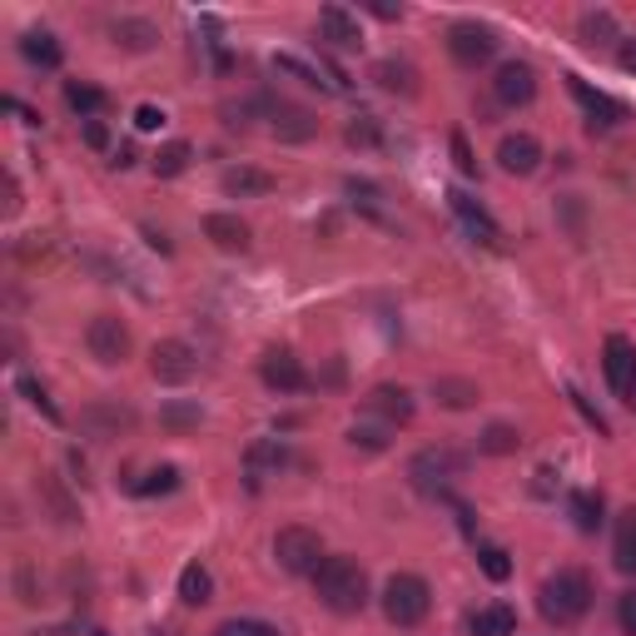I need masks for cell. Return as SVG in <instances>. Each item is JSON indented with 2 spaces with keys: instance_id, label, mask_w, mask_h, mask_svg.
Returning a JSON list of instances; mask_svg holds the SVG:
<instances>
[{
  "instance_id": "35",
  "label": "cell",
  "mask_w": 636,
  "mask_h": 636,
  "mask_svg": "<svg viewBox=\"0 0 636 636\" xmlns=\"http://www.w3.org/2000/svg\"><path fill=\"white\" fill-rule=\"evenodd\" d=\"M199 418H205L199 403H164V408H160V423H164V428H174V432L199 428Z\"/></svg>"
},
{
  "instance_id": "46",
  "label": "cell",
  "mask_w": 636,
  "mask_h": 636,
  "mask_svg": "<svg viewBox=\"0 0 636 636\" xmlns=\"http://www.w3.org/2000/svg\"><path fill=\"white\" fill-rule=\"evenodd\" d=\"M85 144H90V150H105V144H109V130L100 125V119H85Z\"/></svg>"
},
{
  "instance_id": "43",
  "label": "cell",
  "mask_w": 636,
  "mask_h": 636,
  "mask_svg": "<svg viewBox=\"0 0 636 636\" xmlns=\"http://www.w3.org/2000/svg\"><path fill=\"white\" fill-rule=\"evenodd\" d=\"M160 125H164V109L160 105H140V109H135V130L150 135V130H160Z\"/></svg>"
},
{
  "instance_id": "38",
  "label": "cell",
  "mask_w": 636,
  "mask_h": 636,
  "mask_svg": "<svg viewBox=\"0 0 636 636\" xmlns=\"http://www.w3.org/2000/svg\"><path fill=\"white\" fill-rule=\"evenodd\" d=\"M15 389L25 393V403H31L35 413H45V418H50V423H60V408H55V403H50V393H45L41 383H35V378H15Z\"/></svg>"
},
{
  "instance_id": "23",
  "label": "cell",
  "mask_w": 636,
  "mask_h": 636,
  "mask_svg": "<svg viewBox=\"0 0 636 636\" xmlns=\"http://www.w3.org/2000/svg\"><path fill=\"white\" fill-rule=\"evenodd\" d=\"M66 105L76 109L80 119H95L100 109L109 105V95L100 85H90V80H70V85H66Z\"/></svg>"
},
{
  "instance_id": "50",
  "label": "cell",
  "mask_w": 636,
  "mask_h": 636,
  "mask_svg": "<svg viewBox=\"0 0 636 636\" xmlns=\"http://www.w3.org/2000/svg\"><path fill=\"white\" fill-rule=\"evenodd\" d=\"M90 636H109V632H90Z\"/></svg>"
},
{
  "instance_id": "8",
  "label": "cell",
  "mask_w": 636,
  "mask_h": 636,
  "mask_svg": "<svg viewBox=\"0 0 636 636\" xmlns=\"http://www.w3.org/2000/svg\"><path fill=\"white\" fill-rule=\"evenodd\" d=\"M85 344L100 363H125V354H130V328L119 324L115 313H95L85 328Z\"/></svg>"
},
{
  "instance_id": "9",
  "label": "cell",
  "mask_w": 636,
  "mask_h": 636,
  "mask_svg": "<svg viewBox=\"0 0 636 636\" xmlns=\"http://www.w3.org/2000/svg\"><path fill=\"white\" fill-rule=\"evenodd\" d=\"M567 90H571V100H577V105L587 109V130H592V135H597V130H612V125H622V119H626V109L616 105L612 95L592 90L582 76H567Z\"/></svg>"
},
{
  "instance_id": "24",
  "label": "cell",
  "mask_w": 636,
  "mask_h": 636,
  "mask_svg": "<svg viewBox=\"0 0 636 636\" xmlns=\"http://www.w3.org/2000/svg\"><path fill=\"white\" fill-rule=\"evenodd\" d=\"M313 130H319V119H313L309 109H293V105L274 109V135H279V140H309Z\"/></svg>"
},
{
  "instance_id": "37",
  "label": "cell",
  "mask_w": 636,
  "mask_h": 636,
  "mask_svg": "<svg viewBox=\"0 0 636 636\" xmlns=\"http://www.w3.org/2000/svg\"><path fill=\"white\" fill-rule=\"evenodd\" d=\"M612 35H616L612 11H587V15H582V41H587V45H606Z\"/></svg>"
},
{
  "instance_id": "14",
  "label": "cell",
  "mask_w": 636,
  "mask_h": 636,
  "mask_svg": "<svg viewBox=\"0 0 636 636\" xmlns=\"http://www.w3.org/2000/svg\"><path fill=\"white\" fill-rule=\"evenodd\" d=\"M493 95L502 100V105H528V100L537 95V76H532V66L507 60V66L497 70V80H493Z\"/></svg>"
},
{
  "instance_id": "21",
  "label": "cell",
  "mask_w": 636,
  "mask_h": 636,
  "mask_svg": "<svg viewBox=\"0 0 636 636\" xmlns=\"http://www.w3.org/2000/svg\"><path fill=\"white\" fill-rule=\"evenodd\" d=\"M373 80L389 90V95H418V70H413L408 60H378Z\"/></svg>"
},
{
  "instance_id": "6",
  "label": "cell",
  "mask_w": 636,
  "mask_h": 636,
  "mask_svg": "<svg viewBox=\"0 0 636 636\" xmlns=\"http://www.w3.org/2000/svg\"><path fill=\"white\" fill-rule=\"evenodd\" d=\"M448 50H453L458 66L477 70V66H487V60L497 55V35L487 31V25H477V21H458L453 31H448Z\"/></svg>"
},
{
  "instance_id": "17",
  "label": "cell",
  "mask_w": 636,
  "mask_h": 636,
  "mask_svg": "<svg viewBox=\"0 0 636 636\" xmlns=\"http://www.w3.org/2000/svg\"><path fill=\"white\" fill-rule=\"evenodd\" d=\"M319 31H324L338 50H358V45H363V25H358V15H348L344 5H324V11H319Z\"/></svg>"
},
{
  "instance_id": "22",
  "label": "cell",
  "mask_w": 636,
  "mask_h": 636,
  "mask_svg": "<svg viewBox=\"0 0 636 636\" xmlns=\"http://www.w3.org/2000/svg\"><path fill=\"white\" fill-rule=\"evenodd\" d=\"M21 55L31 60V66L55 70V66H60V41H55L50 31H25L21 35Z\"/></svg>"
},
{
  "instance_id": "33",
  "label": "cell",
  "mask_w": 636,
  "mask_h": 636,
  "mask_svg": "<svg viewBox=\"0 0 636 636\" xmlns=\"http://www.w3.org/2000/svg\"><path fill=\"white\" fill-rule=\"evenodd\" d=\"M571 518H577V532H597V528H602V497H597V493H571Z\"/></svg>"
},
{
  "instance_id": "10",
  "label": "cell",
  "mask_w": 636,
  "mask_h": 636,
  "mask_svg": "<svg viewBox=\"0 0 636 636\" xmlns=\"http://www.w3.org/2000/svg\"><path fill=\"white\" fill-rule=\"evenodd\" d=\"M363 413L378 418L383 428H398V423L413 418V393L398 389V383H378V389L363 398Z\"/></svg>"
},
{
  "instance_id": "13",
  "label": "cell",
  "mask_w": 636,
  "mask_h": 636,
  "mask_svg": "<svg viewBox=\"0 0 636 636\" xmlns=\"http://www.w3.org/2000/svg\"><path fill=\"white\" fill-rule=\"evenodd\" d=\"M274 70L303 80V85H313V90H348V80L338 76L334 66H324V60L313 66V60H299V55H274Z\"/></svg>"
},
{
  "instance_id": "19",
  "label": "cell",
  "mask_w": 636,
  "mask_h": 636,
  "mask_svg": "<svg viewBox=\"0 0 636 636\" xmlns=\"http://www.w3.org/2000/svg\"><path fill=\"white\" fill-rule=\"evenodd\" d=\"M612 562H616V571H626V577H636V507H626L622 518H616Z\"/></svg>"
},
{
  "instance_id": "25",
  "label": "cell",
  "mask_w": 636,
  "mask_h": 636,
  "mask_svg": "<svg viewBox=\"0 0 636 636\" xmlns=\"http://www.w3.org/2000/svg\"><path fill=\"white\" fill-rule=\"evenodd\" d=\"M109 35H115V45H125V50H150V45L160 41V31H154L150 21H130V15L109 25Z\"/></svg>"
},
{
  "instance_id": "31",
  "label": "cell",
  "mask_w": 636,
  "mask_h": 636,
  "mask_svg": "<svg viewBox=\"0 0 636 636\" xmlns=\"http://www.w3.org/2000/svg\"><path fill=\"white\" fill-rule=\"evenodd\" d=\"M189 160H195V150H189L184 140H170L160 154H154V174H160V180H174V174L189 170Z\"/></svg>"
},
{
  "instance_id": "26",
  "label": "cell",
  "mask_w": 636,
  "mask_h": 636,
  "mask_svg": "<svg viewBox=\"0 0 636 636\" xmlns=\"http://www.w3.org/2000/svg\"><path fill=\"white\" fill-rule=\"evenodd\" d=\"M80 423H85L95 438H115L119 428H130V423H135V413L130 408H85V418H80Z\"/></svg>"
},
{
  "instance_id": "7",
  "label": "cell",
  "mask_w": 636,
  "mask_h": 636,
  "mask_svg": "<svg viewBox=\"0 0 636 636\" xmlns=\"http://www.w3.org/2000/svg\"><path fill=\"white\" fill-rule=\"evenodd\" d=\"M150 373L160 378V383H189V378L199 373V354L189 344H180V338H164V344L150 348Z\"/></svg>"
},
{
  "instance_id": "34",
  "label": "cell",
  "mask_w": 636,
  "mask_h": 636,
  "mask_svg": "<svg viewBox=\"0 0 636 636\" xmlns=\"http://www.w3.org/2000/svg\"><path fill=\"white\" fill-rule=\"evenodd\" d=\"M174 487H180V467H150V473L140 477V483H135V493L140 497H154V493H174Z\"/></svg>"
},
{
  "instance_id": "12",
  "label": "cell",
  "mask_w": 636,
  "mask_h": 636,
  "mask_svg": "<svg viewBox=\"0 0 636 636\" xmlns=\"http://www.w3.org/2000/svg\"><path fill=\"white\" fill-rule=\"evenodd\" d=\"M259 373H264V383L279 389V393H303V389H309V373H303V363L289 354V348H269L264 363H259Z\"/></svg>"
},
{
  "instance_id": "44",
  "label": "cell",
  "mask_w": 636,
  "mask_h": 636,
  "mask_svg": "<svg viewBox=\"0 0 636 636\" xmlns=\"http://www.w3.org/2000/svg\"><path fill=\"white\" fill-rule=\"evenodd\" d=\"M616 616H622V632L636 636V592H622V602H616Z\"/></svg>"
},
{
  "instance_id": "41",
  "label": "cell",
  "mask_w": 636,
  "mask_h": 636,
  "mask_svg": "<svg viewBox=\"0 0 636 636\" xmlns=\"http://www.w3.org/2000/svg\"><path fill=\"white\" fill-rule=\"evenodd\" d=\"M448 144H453L458 170H463V174H477V160H473V144H467V135H463V130H453V140H448Z\"/></svg>"
},
{
  "instance_id": "30",
  "label": "cell",
  "mask_w": 636,
  "mask_h": 636,
  "mask_svg": "<svg viewBox=\"0 0 636 636\" xmlns=\"http://www.w3.org/2000/svg\"><path fill=\"white\" fill-rule=\"evenodd\" d=\"M518 428H507V423H493V428L477 438V453H487V458H507V453H518Z\"/></svg>"
},
{
  "instance_id": "20",
  "label": "cell",
  "mask_w": 636,
  "mask_h": 636,
  "mask_svg": "<svg viewBox=\"0 0 636 636\" xmlns=\"http://www.w3.org/2000/svg\"><path fill=\"white\" fill-rule=\"evenodd\" d=\"M274 189V174L269 170H254V164H239V170H224V195H269Z\"/></svg>"
},
{
  "instance_id": "47",
  "label": "cell",
  "mask_w": 636,
  "mask_h": 636,
  "mask_svg": "<svg viewBox=\"0 0 636 636\" xmlns=\"http://www.w3.org/2000/svg\"><path fill=\"white\" fill-rule=\"evenodd\" d=\"M616 66H622L626 76H636V41H622V50H616Z\"/></svg>"
},
{
  "instance_id": "15",
  "label": "cell",
  "mask_w": 636,
  "mask_h": 636,
  "mask_svg": "<svg viewBox=\"0 0 636 636\" xmlns=\"http://www.w3.org/2000/svg\"><path fill=\"white\" fill-rule=\"evenodd\" d=\"M497 164H502L507 174H537L542 144L532 140V135H502V144H497Z\"/></svg>"
},
{
  "instance_id": "1",
  "label": "cell",
  "mask_w": 636,
  "mask_h": 636,
  "mask_svg": "<svg viewBox=\"0 0 636 636\" xmlns=\"http://www.w3.org/2000/svg\"><path fill=\"white\" fill-rule=\"evenodd\" d=\"M313 587H319V602L338 616H354L368 606V577L354 557H324V567L313 571Z\"/></svg>"
},
{
  "instance_id": "3",
  "label": "cell",
  "mask_w": 636,
  "mask_h": 636,
  "mask_svg": "<svg viewBox=\"0 0 636 636\" xmlns=\"http://www.w3.org/2000/svg\"><path fill=\"white\" fill-rule=\"evenodd\" d=\"M428 606H432V592L423 577H413V571L389 577V587H383V616L393 626H418L428 616Z\"/></svg>"
},
{
  "instance_id": "45",
  "label": "cell",
  "mask_w": 636,
  "mask_h": 636,
  "mask_svg": "<svg viewBox=\"0 0 636 636\" xmlns=\"http://www.w3.org/2000/svg\"><path fill=\"white\" fill-rule=\"evenodd\" d=\"M567 398H571V403H577V413H582V418H587V423H592V428H597V432H606V423H602V413H597V408H592V403H587V398H582V393H577V389H571V393H567Z\"/></svg>"
},
{
  "instance_id": "27",
  "label": "cell",
  "mask_w": 636,
  "mask_h": 636,
  "mask_svg": "<svg viewBox=\"0 0 636 636\" xmlns=\"http://www.w3.org/2000/svg\"><path fill=\"white\" fill-rule=\"evenodd\" d=\"M473 636H507L512 626H518V612L512 606H483V612H473Z\"/></svg>"
},
{
  "instance_id": "4",
  "label": "cell",
  "mask_w": 636,
  "mask_h": 636,
  "mask_svg": "<svg viewBox=\"0 0 636 636\" xmlns=\"http://www.w3.org/2000/svg\"><path fill=\"white\" fill-rule=\"evenodd\" d=\"M274 557H279V567L293 571V577H313V571L324 567V537L313 528H284L279 537H274Z\"/></svg>"
},
{
  "instance_id": "29",
  "label": "cell",
  "mask_w": 636,
  "mask_h": 636,
  "mask_svg": "<svg viewBox=\"0 0 636 636\" xmlns=\"http://www.w3.org/2000/svg\"><path fill=\"white\" fill-rule=\"evenodd\" d=\"M284 442L279 438H264V442H254V448H248L244 453V463H248V477H254V483H259V473L264 467H284Z\"/></svg>"
},
{
  "instance_id": "48",
  "label": "cell",
  "mask_w": 636,
  "mask_h": 636,
  "mask_svg": "<svg viewBox=\"0 0 636 636\" xmlns=\"http://www.w3.org/2000/svg\"><path fill=\"white\" fill-rule=\"evenodd\" d=\"M5 109H11V115H21L25 125H41V115H35L31 105H21V100H15V95H5Z\"/></svg>"
},
{
  "instance_id": "32",
  "label": "cell",
  "mask_w": 636,
  "mask_h": 636,
  "mask_svg": "<svg viewBox=\"0 0 636 636\" xmlns=\"http://www.w3.org/2000/svg\"><path fill=\"white\" fill-rule=\"evenodd\" d=\"M432 393H438V403H448V408H473V403H477V389H473V383H463V378H438Z\"/></svg>"
},
{
  "instance_id": "39",
  "label": "cell",
  "mask_w": 636,
  "mask_h": 636,
  "mask_svg": "<svg viewBox=\"0 0 636 636\" xmlns=\"http://www.w3.org/2000/svg\"><path fill=\"white\" fill-rule=\"evenodd\" d=\"M477 567H483L493 582H507V577H512V562H507V552L493 547V542H487V547H477Z\"/></svg>"
},
{
  "instance_id": "40",
  "label": "cell",
  "mask_w": 636,
  "mask_h": 636,
  "mask_svg": "<svg viewBox=\"0 0 636 636\" xmlns=\"http://www.w3.org/2000/svg\"><path fill=\"white\" fill-rule=\"evenodd\" d=\"M215 636H279V626L254 622V616H239V622H224Z\"/></svg>"
},
{
  "instance_id": "2",
  "label": "cell",
  "mask_w": 636,
  "mask_h": 636,
  "mask_svg": "<svg viewBox=\"0 0 636 636\" xmlns=\"http://www.w3.org/2000/svg\"><path fill=\"white\" fill-rule=\"evenodd\" d=\"M537 606H542V616L557 622V626L582 622V616L592 612V577L577 571V567L552 571L547 582H542V592H537Z\"/></svg>"
},
{
  "instance_id": "28",
  "label": "cell",
  "mask_w": 636,
  "mask_h": 636,
  "mask_svg": "<svg viewBox=\"0 0 636 636\" xmlns=\"http://www.w3.org/2000/svg\"><path fill=\"white\" fill-rule=\"evenodd\" d=\"M209 592H215V577H209V571L199 567V562H189V567L180 571V597H184L189 606H205Z\"/></svg>"
},
{
  "instance_id": "16",
  "label": "cell",
  "mask_w": 636,
  "mask_h": 636,
  "mask_svg": "<svg viewBox=\"0 0 636 636\" xmlns=\"http://www.w3.org/2000/svg\"><path fill=\"white\" fill-rule=\"evenodd\" d=\"M448 205H453V215L463 219V229L477 239V244H497V224H493V215H487V209L477 205V199L467 195V189H453V195H448Z\"/></svg>"
},
{
  "instance_id": "18",
  "label": "cell",
  "mask_w": 636,
  "mask_h": 636,
  "mask_svg": "<svg viewBox=\"0 0 636 636\" xmlns=\"http://www.w3.org/2000/svg\"><path fill=\"white\" fill-rule=\"evenodd\" d=\"M205 239H209L215 248H224V254H244L254 234H248V224H244L239 215H209V219H205Z\"/></svg>"
},
{
  "instance_id": "5",
  "label": "cell",
  "mask_w": 636,
  "mask_h": 636,
  "mask_svg": "<svg viewBox=\"0 0 636 636\" xmlns=\"http://www.w3.org/2000/svg\"><path fill=\"white\" fill-rule=\"evenodd\" d=\"M602 373H606V383H612L616 398L636 403V344H632V338H622V334L606 338V348H602Z\"/></svg>"
},
{
  "instance_id": "49",
  "label": "cell",
  "mask_w": 636,
  "mask_h": 636,
  "mask_svg": "<svg viewBox=\"0 0 636 636\" xmlns=\"http://www.w3.org/2000/svg\"><path fill=\"white\" fill-rule=\"evenodd\" d=\"M115 164H119V170H130V164H135V144H119V154H115Z\"/></svg>"
},
{
  "instance_id": "11",
  "label": "cell",
  "mask_w": 636,
  "mask_h": 636,
  "mask_svg": "<svg viewBox=\"0 0 636 636\" xmlns=\"http://www.w3.org/2000/svg\"><path fill=\"white\" fill-rule=\"evenodd\" d=\"M458 467H463V458H458V453H448V448H428V453L413 458L408 477L423 487V493H442V483H448Z\"/></svg>"
},
{
  "instance_id": "42",
  "label": "cell",
  "mask_w": 636,
  "mask_h": 636,
  "mask_svg": "<svg viewBox=\"0 0 636 636\" xmlns=\"http://www.w3.org/2000/svg\"><path fill=\"white\" fill-rule=\"evenodd\" d=\"M378 130H373V115H358L354 125H348V144H373Z\"/></svg>"
},
{
  "instance_id": "36",
  "label": "cell",
  "mask_w": 636,
  "mask_h": 636,
  "mask_svg": "<svg viewBox=\"0 0 636 636\" xmlns=\"http://www.w3.org/2000/svg\"><path fill=\"white\" fill-rule=\"evenodd\" d=\"M348 442H354V448H368V453H383V448H389V428H383V423H354V428H348Z\"/></svg>"
}]
</instances>
